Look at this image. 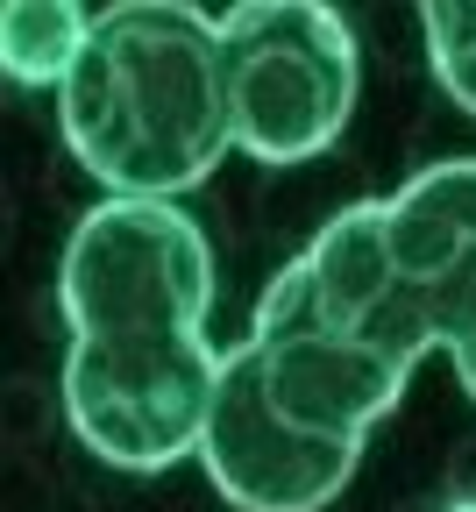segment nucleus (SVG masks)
<instances>
[{"instance_id": "obj_3", "label": "nucleus", "mask_w": 476, "mask_h": 512, "mask_svg": "<svg viewBox=\"0 0 476 512\" xmlns=\"http://www.w3.org/2000/svg\"><path fill=\"white\" fill-rule=\"evenodd\" d=\"M57 128L107 200H164L207 185L235 150L221 15L185 0H114L57 86Z\"/></svg>"}, {"instance_id": "obj_1", "label": "nucleus", "mask_w": 476, "mask_h": 512, "mask_svg": "<svg viewBox=\"0 0 476 512\" xmlns=\"http://www.w3.org/2000/svg\"><path fill=\"white\" fill-rule=\"evenodd\" d=\"M64 420L107 470H171L199 456L228 356L207 342L214 249L185 207L100 200L57 264Z\"/></svg>"}, {"instance_id": "obj_6", "label": "nucleus", "mask_w": 476, "mask_h": 512, "mask_svg": "<svg viewBox=\"0 0 476 512\" xmlns=\"http://www.w3.org/2000/svg\"><path fill=\"white\" fill-rule=\"evenodd\" d=\"M199 463H207L214 491L235 512H327L349 491L363 448H327V441L292 434L278 413L263 406V392L249 384V370L228 349L207 434H199Z\"/></svg>"}, {"instance_id": "obj_2", "label": "nucleus", "mask_w": 476, "mask_h": 512, "mask_svg": "<svg viewBox=\"0 0 476 512\" xmlns=\"http://www.w3.org/2000/svg\"><path fill=\"white\" fill-rule=\"evenodd\" d=\"M427 356L434 335L384 249V200L334 214L263 285L249 335L235 342L263 406L327 448H370Z\"/></svg>"}, {"instance_id": "obj_7", "label": "nucleus", "mask_w": 476, "mask_h": 512, "mask_svg": "<svg viewBox=\"0 0 476 512\" xmlns=\"http://www.w3.org/2000/svg\"><path fill=\"white\" fill-rule=\"evenodd\" d=\"M100 8H72V0H8L0 8V64L15 86H64L72 64L93 36Z\"/></svg>"}, {"instance_id": "obj_4", "label": "nucleus", "mask_w": 476, "mask_h": 512, "mask_svg": "<svg viewBox=\"0 0 476 512\" xmlns=\"http://www.w3.org/2000/svg\"><path fill=\"white\" fill-rule=\"evenodd\" d=\"M221 64L235 107V150L292 171L342 143L363 57L356 29L320 0H242L221 15Z\"/></svg>"}, {"instance_id": "obj_5", "label": "nucleus", "mask_w": 476, "mask_h": 512, "mask_svg": "<svg viewBox=\"0 0 476 512\" xmlns=\"http://www.w3.org/2000/svg\"><path fill=\"white\" fill-rule=\"evenodd\" d=\"M384 249L434 349L476 399V157H441L384 200Z\"/></svg>"}, {"instance_id": "obj_8", "label": "nucleus", "mask_w": 476, "mask_h": 512, "mask_svg": "<svg viewBox=\"0 0 476 512\" xmlns=\"http://www.w3.org/2000/svg\"><path fill=\"white\" fill-rule=\"evenodd\" d=\"M420 36H427V64L441 93L476 114V0H441V8L420 15Z\"/></svg>"}]
</instances>
